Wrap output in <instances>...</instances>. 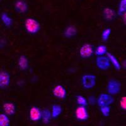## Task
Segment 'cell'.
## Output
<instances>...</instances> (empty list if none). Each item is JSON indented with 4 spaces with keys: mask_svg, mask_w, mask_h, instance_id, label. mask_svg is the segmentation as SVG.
Returning <instances> with one entry per match:
<instances>
[{
    "mask_svg": "<svg viewBox=\"0 0 126 126\" xmlns=\"http://www.w3.org/2000/svg\"><path fill=\"white\" fill-rule=\"evenodd\" d=\"M25 27L28 33L36 34L40 30V25L37 20L32 18H29L25 20Z\"/></svg>",
    "mask_w": 126,
    "mask_h": 126,
    "instance_id": "1",
    "label": "cell"
},
{
    "mask_svg": "<svg viewBox=\"0 0 126 126\" xmlns=\"http://www.w3.org/2000/svg\"><path fill=\"white\" fill-rule=\"evenodd\" d=\"M121 90V83L119 81L111 79L108 81L107 86V91L109 94L112 96L116 95L120 93Z\"/></svg>",
    "mask_w": 126,
    "mask_h": 126,
    "instance_id": "2",
    "label": "cell"
},
{
    "mask_svg": "<svg viewBox=\"0 0 126 126\" xmlns=\"http://www.w3.org/2000/svg\"><path fill=\"white\" fill-rule=\"evenodd\" d=\"M81 83L83 88L86 90H90L94 88L96 83V77L92 74L85 75L82 76Z\"/></svg>",
    "mask_w": 126,
    "mask_h": 126,
    "instance_id": "3",
    "label": "cell"
},
{
    "mask_svg": "<svg viewBox=\"0 0 126 126\" xmlns=\"http://www.w3.org/2000/svg\"><path fill=\"white\" fill-rule=\"evenodd\" d=\"M114 102L113 96L109 93H102L96 99V103L100 107L103 106H110Z\"/></svg>",
    "mask_w": 126,
    "mask_h": 126,
    "instance_id": "4",
    "label": "cell"
},
{
    "mask_svg": "<svg viewBox=\"0 0 126 126\" xmlns=\"http://www.w3.org/2000/svg\"><path fill=\"white\" fill-rule=\"evenodd\" d=\"M94 53L93 46L90 44H85L79 49V55L83 59H88L93 56Z\"/></svg>",
    "mask_w": 126,
    "mask_h": 126,
    "instance_id": "5",
    "label": "cell"
},
{
    "mask_svg": "<svg viewBox=\"0 0 126 126\" xmlns=\"http://www.w3.org/2000/svg\"><path fill=\"white\" fill-rule=\"evenodd\" d=\"M110 63L107 56H98L96 59V65L100 70L105 71L110 67Z\"/></svg>",
    "mask_w": 126,
    "mask_h": 126,
    "instance_id": "6",
    "label": "cell"
},
{
    "mask_svg": "<svg viewBox=\"0 0 126 126\" xmlns=\"http://www.w3.org/2000/svg\"><path fill=\"white\" fill-rule=\"evenodd\" d=\"M76 117L78 120L85 121L89 117L88 112L85 106H79L75 112Z\"/></svg>",
    "mask_w": 126,
    "mask_h": 126,
    "instance_id": "7",
    "label": "cell"
},
{
    "mask_svg": "<svg viewBox=\"0 0 126 126\" xmlns=\"http://www.w3.org/2000/svg\"><path fill=\"white\" fill-rule=\"evenodd\" d=\"M52 93L55 97L59 99H64L67 96L66 88L61 85H56L52 90Z\"/></svg>",
    "mask_w": 126,
    "mask_h": 126,
    "instance_id": "8",
    "label": "cell"
},
{
    "mask_svg": "<svg viewBox=\"0 0 126 126\" xmlns=\"http://www.w3.org/2000/svg\"><path fill=\"white\" fill-rule=\"evenodd\" d=\"M10 76L8 72L5 71H0V88H5L10 85Z\"/></svg>",
    "mask_w": 126,
    "mask_h": 126,
    "instance_id": "9",
    "label": "cell"
},
{
    "mask_svg": "<svg viewBox=\"0 0 126 126\" xmlns=\"http://www.w3.org/2000/svg\"><path fill=\"white\" fill-rule=\"evenodd\" d=\"M15 9L19 13H25L29 10V5L24 0H17L15 3Z\"/></svg>",
    "mask_w": 126,
    "mask_h": 126,
    "instance_id": "10",
    "label": "cell"
},
{
    "mask_svg": "<svg viewBox=\"0 0 126 126\" xmlns=\"http://www.w3.org/2000/svg\"><path fill=\"white\" fill-rule=\"evenodd\" d=\"M42 111L37 107H32L30 110V119L33 122H37L41 119Z\"/></svg>",
    "mask_w": 126,
    "mask_h": 126,
    "instance_id": "11",
    "label": "cell"
},
{
    "mask_svg": "<svg viewBox=\"0 0 126 126\" xmlns=\"http://www.w3.org/2000/svg\"><path fill=\"white\" fill-rule=\"evenodd\" d=\"M103 16L105 20L107 21H112L116 16V13L111 8H105L103 10Z\"/></svg>",
    "mask_w": 126,
    "mask_h": 126,
    "instance_id": "12",
    "label": "cell"
},
{
    "mask_svg": "<svg viewBox=\"0 0 126 126\" xmlns=\"http://www.w3.org/2000/svg\"><path fill=\"white\" fill-rule=\"evenodd\" d=\"M3 109L4 113L7 115H13L16 111L15 105L12 102H6L3 105Z\"/></svg>",
    "mask_w": 126,
    "mask_h": 126,
    "instance_id": "13",
    "label": "cell"
},
{
    "mask_svg": "<svg viewBox=\"0 0 126 126\" xmlns=\"http://www.w3.org/2000/svg\"><path fill=\"white\" fill-rule=\"evenodd\" d=\"M18 67L21 70L25 71L29 68V59L25 56H20L18 60Z\"/></svg>",
    "mask_w": 126,
    "mask_h": 126,
    "instance_id": "14",
    "label": "cell"
},
{
    "mask_svg": "<svg viewBox=\"0 0 126 126\" xmlns=\"http://www.w3.org/2000/svg\"><path fill=\"white\" fill-rule=\"evenodd\" d=\"M107 57H108V59H109L110 64H112L113 66V67L117 70H120L121 69V65H120L117 58L114 55H113L112 53H110V52H107Z\"/></svg>",
    "mask_w": 126,
    "mask_h": 126,
    "instance_id": "15",
    "label": "cell"
},
{
    "mask_svg": "<svg viewBox=\"0 0 126 126\" xmlns=\"http://www.w3.org/2000/svg\"><path fill=\"white\" fill-rule=\"evenodd\" d=\"M76 34H77V29L74 25H69L67 27L64 32V35L68 39L75 37Z\"/></svg>",
    "mask_w": 126,
    "mask_h": 126,
    "instance_id": "16",
    "label": "cell"
},
{
    "mask_svg": "<svg viewBox=\"0 0 126 126\" xmlns=\"http://www.w3.org/2000/svg\"><path fill=\"white\" fill-rule=\"evenodd\" d=\"M51 118L52 115L51 112H50V110L47 109H45L43 110H42L41 119L42 120V122L45 124H49L50 122V120H51Z\"/></svg>",
    "mask_w": 126,
    "mask_h": 126,
    "instance_id": "17",
    "label": "cell"
},
{
    "mask_svg": "<svg viewBox=\"0 0 126 126\" xmlns=\"http://www.w3.org/2000/svg\"><path fill=\"white\" fill-rule=\"evenodd\" d=\"M1 20L3 24L6 27H11L13 25V20L6 13H3L1 15Z\"/></svg>",
    "mask_w": 126,
    "mask_h": 126,
    "instance_id": "18",
    "label": "cell"
},
{
    "mask_svg": "<svg viewBox=\"0 0 126 126\" xmlns=\"http://www.w3.org/2000/svg\"><path fill=\"white\" fill-rule=\"evenodd\" d=\"M62 112H63V109L61 106H60L59 105H54L52 107V117L57 118L61 114Z\"/></svg>",
    "mask_w": 126,
    "mask_h": 126,
    "instance_id": "19",
    "label": "cell"
},
{
    "mask_svg": "<svg viewBox=\"0 0 126 126\" xmlns=\"http://www.w3.org/2000/svg\"><path fill=\"white\" fill-rule=\"evenodd\" d=\"M94 52L97 56H105L107 53V47L104 45H100L96 47Z\"/></svg>",
    "mask_w": 126,
    "mask_h": 126,
    "instance_id": "20",
    "label": "cell"
},
{
    "mask_svg": "<svg viewBox=\"0 0 126 126\" xmlns=\"http://www.w3.org/2000/svg\"><path fill=\"white\" fill-rule=\"evenodd\" d=\"M10 124V120L7 115L5 113L0 114V126H9Z\"/></svg>",
    "mask_w": 126,
    "mask_h": 126,
    "instance_id": "21",
    "label": "cell"
},
{
    "mask_svg": "<svg viewBox=\"0 0 126 126\" xmlns=\"http://www.w3.org/2000/svg\"><path fill=\"white\" fill-rule=\"evenodd\" d=\"M126 12V0H120L118 8L117 13L119 15L122 16Z\"/></svg>",
    "mask_w": 126,
    "mask_h": 126,
    "instance_id": "22",
    "label": "cell"
},
{
    "mask_svg": "<svg viewBox=\"0 0 126 126\" xmlns=\"http://www.w3.org/2000/svg\"><path fill=\"white\" fill-rule=\"evenodd\" d=\"M112 33V30L110 28H107L102 31V39L103 41L105 42L109 40L110 34Z\"/></svg>",
    "mask_w": 126,
    "mask_h": 126,
    "instance_id": "23",
    "label": "cell"
},
{
    "mask_svg": "<svg viewBox=\"0 0 126 126\" xmlns=\"http://www.w3.org/2000/svg\"><path fill=\"white\" fill-rule=\"evenodd\" d=\"M76 102L79 106L86 107L88 105L87 99L82 95H78L76 96Z\"/></svg>",
    "mask_w": 126,
    "mask_h": 126,
    "instance_id": "24",
    "label": "cell"
},
{
    "mask_svg": "<svg viewBox=\"0 0 126 126\" xmlns=\"http://www.w3.org/2000/svg\"><path fill=\"white\" fill-rule=\"evenodd\" d=\"M100 112L104 117L109 116L110 113V106H103L100 107Z\"/></svg>",
    "mask_w": 126,
    "mask_h": 126,
    "instance_id": "25",
    "label": "cell"
},
{
    "mask_svg": "<svg viewBox=\"0 0 126 126\" xmlns=\"http://www.w3.org/2000/svg\"><path fill=\"white\" fill-rule=\"evenodd\" d=\"M96 98L94 96H93V95H91V96H89L88 98V103H89V104L90 105H94L95 103H96Z\"/></svg>",
    "mask_w": 126,
    "mask_h": 126,
    "instance_id": "26",
    "label": "cell"
},
{
    "mask_svg": "<svg viewBox=\"0 0 126 126\" xmlns=\"http://www.w3.org/2000/svg\"><path fill=\"white\" fill-rule=\"evenodd\" d=\"M120 106L123 110H126V96H122L120 100Z\"/></svg>",
    "mask_w": 126,
    "mask_h": 126,
    "instance_id": "27",
    "label": "cell"
}]
</instances>
